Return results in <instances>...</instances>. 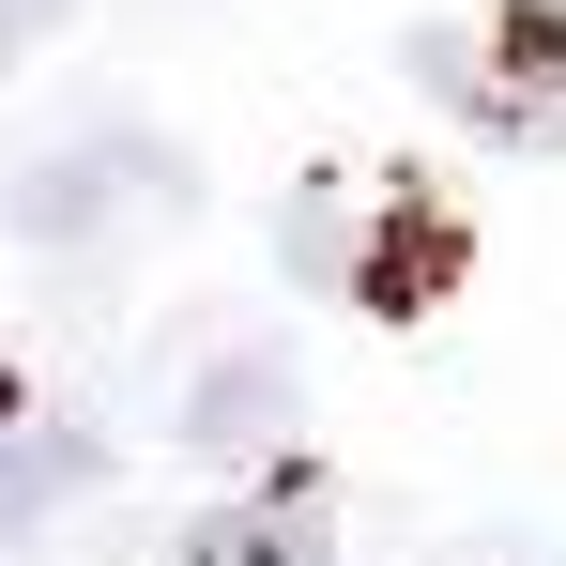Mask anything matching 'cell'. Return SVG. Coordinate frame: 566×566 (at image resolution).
<instances>
[{"instance_id":"2","label":"cell","mask_w":566,"mask_h":566,"mask_svg":"<svg viewBox=\"0 0 566 566\" xmlns=\"http://www.w3.org/2000/svg\"><path fill=\"white\" fill-rule=\"evenodd\" d=\"M276 429H291V368L276 353H214V368L185 382V444L199 460H261Z\"/></svg>"},{"instance_id":"4","label":"cell","mask_w":566,"mask_h":566,"mask_svg":"<svg viewBox=\"0 0 566 566\" xmlns=\"http://www.w3.org/2000/svg\"><path fill=\"white\" fill-rule=\"evenodd\" d=\"M46 31H62V0H0V77H15V62H31Z\"/></svg>"},{"instance_id":"1","label":"cell","mask_w":566,"mask_h":566,"mask_svg":"<svg viewBox=\"0 0 566 566\" xmlns=\"http://www.w3.org/2000/svg\"><path fill=\"white\" fill-rule=\"evenodd\" d=\"M0 214H15V245H62V261H93V245H138L154 214H185V154H154V138H62V154H31L15 185H0Z\"/></svg>"},{"instance_id":"3","label":"cell","mask_w":566,"mask_h":566,"mask_svg":"<svg viewBox=\"0 0 566 566\" xmlns=\"http://www.w3.org/2000/svg\"><path fill=\"white\" fill-rule=\"evenodd\" d=\"M93 474V444H62V429H31V444H0V536H31L62 490Z\"/></svg>"}]
</instances>
